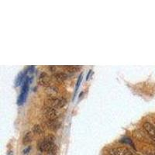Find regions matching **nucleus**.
<instances>
[{"instance_id": "1", "label": "nucleus", "mask_w": 155, "mask_h": 155, "mask_svg": "<svg viewBox=\"0 0 155 155\" xmlns=\"http://www.w3.org/2000/svg\"><path fill=\"white\" fill-rule=\"evenodd\" d=\"M55 136L49 135L39 144V150L41 152H56L57 147L55 144Z\"/></svg>"}, {"instance_id": "2", "label": "nucleus", "mask_w": 155, "mask_h": 155, "mask_svg": "<svg viewBox=\"0 0 155 155\" xmlns=\"http://www.w3.org/2000/svg\"><path fill=\"white\" fill-rule=\"evenodd\" d=\"M67 103L66 99L62 97H49L47 99V105L58 109L63 108Z\"/></svg>"}, {"instance_id": "3", "label": "nucleus", "mask_w": 155, "mask_h": 155, "mask_svg": "<svg viewBox=\"0 0 155 155\" xmlns=\"http://www.w3.org/2000/svg\"><path fill=\"white\" fill-rule=\"evenodd\" d=\"M44 116L47 118V120H57L59 116L58 109L53 108L49 105H46L43 109Z\"/></svg>"}, {"instance_id": "4", "label": "nucleus", "mask_w": 155, "mask_h": 155, "mask_svg": "<svg viewBox=\"0 0 155 155\" xmlns=\"http://www.w3.org/2000/svg\"><path fill=\"white\" fill-rule=\"evenodd\" d=\"M108 154L110 155H136L135 154L126 147H116L111 149L108 152Z\"/></svg>"}, {"instance_id": "5", "label": "nucleus", "mask_w": 155, "mask_h": 155, "mask_svg": "<svg viewBox=\"0 0 155 155\" xmlns=\"http://www.w3.org/2000/svg\"><path fill=\"white\" fill-rule=\"evenodd\" d=\"M38 82L40 85L45 86V87H49L50 85V78L45 72H42L39 76L38 78Z\"/></svg>"}, {"instance_id": "6", "label": "nucleus", "mask_w": 155, "mask_h": 155, "mask_svg": "<svg viewBox=\"0 0 155 155\" xmlns=\"http://www.w3.org/2000/svg\"><path fill=\"white\" fill-rule=\"evenodd\" d=\"M45 125L49 130L53 131L57 130L61 127V123L58 121V120H47L45 121Z\"/></svg>"}, {"instance_id": "7", "label": "nucleus", "mask_w": 155, "mask_h": 155, "mask_svg": "<svg viewBox=\"0 0 155 155\" xmlns=\"http://www.w3.org/2000/svg\"><path fill=\"white\" fill-rule=\"evenodd\" d=\"M144 129L151 139H155V126L149 122H145L144 123Z\"/></svg>"}, {"instance_id": "8", "label": "nucleus", "mask_w": 155, "mask_h": 155, "mask_svg": "<svg viewBox=\"0 0 155 155\" xmlns=\"http://www.w3.org/2000/svg\"><path fill=\"white\" fill-rule=\"evenodd\" d=\"M28 87H29V84H28V79H27V81L24 83V85H23V88H22L21 93L19 95V99H18V104L19 105H21L22 103H23V101L25 100L26 95H27V93L28 92Z\"/></svg>"}, {"instance_id": "9", "label": "nucleus", "mask_w": 155, "mask_h": 155, "mask_svg": "<svg viewBox=\"0 0 155 155\" xmlns=\"http://www.w3.org/2000/svg\"><path fill=\"white\" fill-rule=\"evenodd\" d=\"M46 92L49 97H56L57 95L58 94L59 91L57 87H56V86L50 85L47 88Z\"/></svg>"}, {"instance_id": "10", "label": "nucleus", "mask_w": 155, "mask_h": 155, "mask_svg": "<svg viewBox=\"0 0 155 155\" xmlns=\"http://www.w3.org/2000/svg\"><path fill=\"white\" fill-rule=\"evenodd\" d=\"M54 79L56 80L57 82H62L67 78V75L64 72H58L53 75Z\"/></svg>"}, {"instance_id": "11", "label": "nucleus", "mask_w": 155, "mask_h": 155, "mask_svg": "<svg viewBox=\"0 0 155 155\" xmlns=\"http://www.w3.org/2000/svg\"><path fill=\"white\" fill-rule=\"evenodd\" d=\"M33 133L37 134V135H40V134L44 133V129L40 125L36 124L33 127Z\"/></svg>"}, {"instance_id": "12", "label": "nucleus", "mask_w": 155, "mask_h": 155, "mask_svg": "<svg viewBox=\"0 0 155 155\" xmlns=\"http://www.w3.org/2000/svg\"><path fill=\"white\" fill-rule=\"evenodd\" d=\"M33 138V133L32 132H27L24 135L23 138V143L24 144H27L30 141H32Z\"/></svg>"}, {"instance_id": "13", "label": "nucleus", "mask_w": 155, "mask_h": 155, "mask_svg": "<svg viewBox=\"0 0 155 155\" xmlns=\"http://www.w3.org/2000/svg\"><path fill=\"white\" fill-rule=\"evenodd\" d=\"M65 68H67L69 71L71 72H75V71H77L81 68L80 66H77V65H69V66H65Z\"/></svg>"}, {"instance_id": "14", "label": "nucleus", "mask_w": 155, "mask_h": 155, "mask_svg": "<svg viewBox=\"0 0 155 155\" xmlns=\"http://www.w3.org/2000/svg\"><path fill=\"white\" fill-rule=\"evenodd\" d=\"M23 74H20L19 76H18V78H17V85H20V83L22 82V81H23Z\"/></svg>"}, {"instance_id": "15", "label": "nucleus", "mask_w": 155, "mask_h": 155, "mask_svg": "<svg viewBox=\"0 0 155 155\" xmlns=\"http://www.w3.org/2000/svg\"><path fill=\"white\" fill-rule=\"evenodd\" d=\"M82 75H79V77H78V79L77 81V83H76V87H75V92H77L78 89V87H79L80 85V83H81V82H82Z\"/></svg>"}, {"instance_id": "16", "label": "nucleus", "mask_w": 155, "mask_h": 155, "mask_svg": "<svg viewBox=\"0 0 155 155\" xmlns=\"http://www.w3.org/2000/svg\"><path fill=\"white\" fill-rule=\"evenodd\" d=\"M29 150H30V147H27V149H25V150L23 151V153H24V154H27L28 152H29Z\"/></svg>"}, {"instance_id": "17", "label": "nucleus", "mask_w": 155, "mask_h": 155, "mask_svg": "<svg viewBox=\"0 0 155 155\" xmlns=\"http://www.w3.org/2000/svg\"><path fill=\"white\" fill-rule=\"evenodd\" d=\"M47 155H56V152H48Z\"/></svg>"}, {"instance_id": "18", "label": "nucleus", "mask_w": 155, "mask_h": 155, "mask_svg": "<svg viewBox=\"0 0 155 155\" xmlns=\"http://www.w3.org/2000/svg\"><path fill=\"white\" fill-rule=\"evenodd\" d=\"M91 72H92V70H90V71H88V75H87V77H86V79L88 80V78H89V75H90V74Z\"/></svg>"}, {"instance_id": "19", "label": "nucleus", "mask_w": 155, "mask_h": 155, "mask_svg": "<svg viewBox=\"0 0 155 155\" xmlns=\"http://www.w3.org/2000/svg\"><path fill=\"white\" fill-rule=\"evenodd\" d=\"M148 155H155V150L154 151H151V153L149 154Z\"/></svg>"}, {"instance_id": "20", "label": "nucleus", "mask_w": 155, "mask_h": 155, "mask_svg": "<svg viewBox=\"0 0 155 155\" xmlns=\"http://www.w3.org/2000/svg\"><path fill=\"white\" fill-rule=\"evenodd\" d=\"M107 155H110V154H107Z\"/></svg>"}]
</instances>
